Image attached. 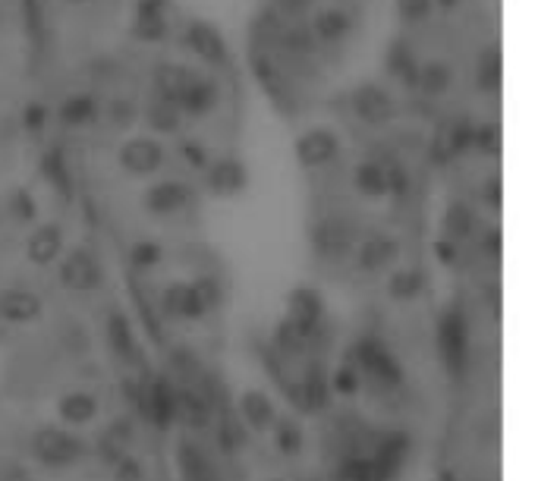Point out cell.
<instances>
[{
  "instance_id": "1",
  "label": "cell",
  "mask_w": 538,
  "mask_h": 481,
  "mask_svg": "<svg viewBox=\"0 0 538 481\" xmlns=\"http://www.w3.org/2000/svg\"><path fill=\"white\" fill-rule=\"evenodd\" d=\"M29 450L32 459L41 469H51V472H63V469H73L76 463H82L89 447L79 437L76 428L67 425H41L32 431L29 437Z\"/></svg>"
},
{
  "instance_id": "2",
  "label": "cell",
  "mask_w": 538,
  "mask_h": 481,
  "mask_svg": "<svg viewBox=\"0 0 538 481\" xmlns=\"http://www.w3.org/2000/svg\"><path fill=\"white\" fill-rule=\"evenodd\" d=\"M410 453H413L410 434H403V431L384 434L375 456H369L372 469H375V481H397L403 475L406 463H410Z\"/></svg>"
},
{
  "instance_id": "3",
  "label": "cell",
  "mask_w": 538,
  "mask_h": 481,
  "mask_svg": "<svg viewBox=\"0 0 538 481\" xmlns=\"http://www.w3.org/2000/svg\"><path fill=\"white\" fill-rule=\"evenodd\" d=\"M356 359H359V375L362 378H372L378 384H387V387H397L403 384V368L400 362L387 353L384 346H378L375 340H362L356 346Z\"/></svg>"
},
{
  "instance_id": "4",
  "label": "cell",
  "mask_w": 538,
  "mask_h": 481,
  "mask_svg": "<svg viewBox=\"0 0 538 481\" xmlns=\"http://www.w3.org/2000/svg\"><path fill=\"white\" fill-rule=\"evenodd\" d=\"M236 409H240V419H243L252 431H258V434L271 431L274 422L281 419V412H277L274 400L268 397L265 390H258V387H246V390L240 393V400H236Z\"/></svg>"
},
{
  "instance_id": "5",
  "label": "cell",
  "mask_w": 538,
  "mask_h": 481,
  "mask_svg": "<svg viewBox=\"0 0 538 481\" xmlns=\"http://www.w3.org/2000/svg\"><path fill=\"white\" fill-rule=\"evenodd\" d=\"M101 403L92 390H67L63 397L57 400V419L60 425L67 428H85L98 419Z\"/></svg>"
},
{
  "instance_id": "6",
  "label": "cell",
  "mask_w": 538,
  "mask_h": 481,
  "mask_svg": "<svg viewBox=\"0 0 538 481\" xmlns=\"http://www.w3.org/2000/svg\"><path fill=\"white\" fill-rule=\"evenodd\" d=\"M441 353H444L447 368L454 371V375H463L469 365V334H466V324L457 315H450L441 324Z\"/></svg>"
},
{
  "instance_id": "7",
  "label": "cell",
  "mask_w": 538,
  "mask_h": 481,
  "mask_svg": "<svg viewBox=\"0 0 538 481\" xmlns=\"http://www.w3.org/2000/svg\"><path fill=\"white\" fill-rule=\"evenodd\" d=\"M41 315V302L29 293H4L0 296V318L4 321H13V324H29Z\"/></svg>"
},
{
  "instance_id": "8",
  "label": "cell",
  "mask_w": 538,
  "mask_h": 481,
  "mask_svg": "<svg viewBox=\"0 0 538 481\" xmlns=\"http://www.w3.org/2000/svg\"><path fill=\"white\" fill-rule=\"evenodd\" d=\"M321 312L325 309H321V299L315 296V290H299L290 302V324L309 337V331L318 324Z\"/></svg>"
},
{
  "instance_id": "9",
  "label": "cell",
  "mask_w": 538,
  "mask_h": 481,
  "mask_svg": "<svg viewBox=\"0 0 538 481\" xmlns=\"http://www.w3.org/2000/svg\"><path fill=\"white\" fill-rule=\"evenodd\" d=\"M177 409H180V397L177 390L170 387L167 381H155L152 393H148V412H152V419L167 428L170 422L177 419Z\"/></svg>"
},
{
  "instance_id": "10",
  "label": "cell",
  "mask_w": 538,
  "mask_h": 481,
  "mask_svg": "<svg viewBox=\"0 0 538 481\" xmlns=\"http://www.w3.org/2000/svg\"><path fill=\"white\" fill-rule=\"evenodd\" d=\"M177 463H180V472H183V481H208L211 478V469H208V459L205 453L192 444V441H183L180 450H177Z\"/></svg>"
},
{
  "instance_id": "11",
  "label": "cell",
  "mask_w": 538,
  "mask_h": 481,
  "mask_svg": "<svg viewBox=\"0 0 538 481\" xmlns=\"http://www.w3.org/2000/svg\"><path fill=\"white\" fill-rule=\"evenodd\" d=\"M271 431H274L277 450H281L284 456H299V453H303V447H306V431H303V425H299V422H293V419H277Z\"/></svg>"
},
{
  "instance_id": "12",
  "label": "cell",
  "mask_w": 538,
  "mask_h": 481,
  "mask_svg": "<svg viewBox=\"0 0 538 481\" xmlns=\"http://www.w3.org/2000/svg\"><path fill=\"white\" fill-rule=\"evenodd\" d=\"M63 280H67V287H73V290H89L98 283V271L89 258L82 261V255H76L67 261V268H63Z\"/></svg>"
},
{
  "instance_id": "13",
  "label": "cell",
  "mask_w": 538,
  "mask_h": 481,
  "mask_svg": "<svg viewBox=\"0 0 538 481\" xmlns=\"http://www.w3.org/2000/svg\"><path fill=\"white\" fill-rule=\"evenodd\" d=\"M340 481H375V469L369 456H353L340 466Z\"/></svg>"
},
{
  "instance_id": "14",
  "label": "cell",
  "mask_w": 538,
  "mask_h": 481,
  "mask_svg": "<svg viewBox=\"0 0 538 481\" xmlns=\"http://www.w3.org/2000/svg\"><path fill=\"white\" fill-rule=\"evenodd\" d=\"M362 387V375H359V368L356 365H343L334 371V378H331V390L343 393V397H353V393Z\"/></svg>"
},
{
  "instance_id": "15",
  "label": "cell",
  "mask_w": 538,
  "mask_h": 481,
  "mask_svg": "<svg viewBox=\"0 0 538 481\" xmlns=\"http://www.w3.org/2000/svg\"><path fill=\"white\" fill-rule=\"evenodd\" d=\"M107 340L117 349V356H129L133 353V337H129V327L120 315H114V321L107 324Z\"/></svg>"
},
{
  "instance_id": "16",
  "label": "cell",
  "mask_w": 538,
  "mask_h": 481,
  "mask_svg": "<svg viewBox=\"0 0 538 481\" xmlns=\"http://www.w3.org/2000/svg\"><path fill=\"white\" fill-rule=\"evenodd\" d=\"M29 252L35 261H51L57 255V230H41L38 236H32Z\"/></svg>"
},
{
  "instance_id": "17",
  "label": "cell",
  "mask_w": 538,
  "mask_h": 481,
  "mask_svg": "<svg viewBox=\"0 0 538 481\" xmlns=\"http://www.w3.org/2000/svg\"><path fill=\"white\" fill-rule=\"evenodd\" d=\"M306 390H309V406L318 409L328 403V393H331V384L325 381V375H321L318 368L309 371V381H306Z\"/></svg>"
},
{
  "instance_id": "18",
  "label": "cell",
  "mask_w": 538,
  "mask_h": 481,
  "mask_svg": "<svg viewBox=\"0 0 538 481\" xmlns=\"http://www.w3.org/2000/svg\"><path fill=\"white\" fill-rule=\"evenodd\" d=\"M142 478H145V469H142L139 459H133V456L120 459L117 469H114V481H142Z\"/></svg>"
},
{
  "instance_id": "19",
  "label": "cell",
  "mask_w": 538,
  "mask_h": 481,
  "mask_svg": "<svg viewBox=\"0 0 538 481\" xmlns=\"http://www.w3.org/2000/svg\"><path fill=\"white\" fill-rule=\"evenodd\" d=\"M0 481H32V472L23 463H4L0 466Z\"/></svg>"
},
{
  "instance_id": "20",
  "label": "cell",
  "mask_w": 538,
  "mask_h": 481,
  "mask_svg": "<svg viewBox=\"0 0 538 481\" xmlns=\"http://www.w3.org/2000/svg\"><path fill=\"white\" fill-rule=\"evenodd\" d=\"M268 481H284V478H268Z\"/></svg>"
}]
</instances>
